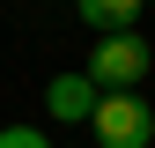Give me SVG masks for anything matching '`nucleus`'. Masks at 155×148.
I'll return each instance as SVG.
<instances>
[{
	"instance_id": "obj_5",
	"label": "nucleus",
	"mask_w": 155,
	"mask_h": 148,
	"mask_svg": "<svg viewBox=\"0 0 155 148\" xmlns=\"http://www.w3.org/2000/svg\"><path fill=\"white\" fill-rule=\"evenodd\" d=\"M0 148H52L37 126H0Z\"/></svg>"
},
{
	"instance_id": "obj_1",
	"label": "nucleus",
	"mask_w": 155,
	"mask_h": 148,
	"mask_svg": "<svg viewBox=\"0 0 155 148\" xmlns=\"http://www.w3.org/2000/svg\"><path fill=\"white\" fill-rule=\"evenodd\" d=\"M81 74L104 89V96H111V89H140L148 74H155V52H148L140 30H111V37L89 45V67H81Z\"/></svg>"
},
{
	"instance_id": "obj_2",
	"label": "nucleus",
	"mask_w": 155,
	"mask_h": 148,
	"mask_svg": "<svg viewBox=\"0 0 155 148\" xmlns=\"http://www.w3.org/2000/svg\"><path fill=\"white\" fill-rule=\"evenodd\" d=\"M89 126H96L104 148H148L155 141V104L140 96V89H111V96H96Z\"/></svg>"
},
{
	"instance_id": "obj_3",
	"label": "nucleus",
	"mask_w": 155,
	"mask_h": 148,
	"mask_svg": "<svg viewBox=\"0 0 155 148\" xmlns=\"http://www.w3.org/2000/svg\"><path fill=\"white\" fill-rule=\"evenodd\" d=\"M96 96H104V89H96L89 74H81V67H74V74H52V82H45V111H52L59 126H89Z\"/></svg>"
},
{
	"instance_id": "obj_4",
	"label": "nucleus",
	"mask_w": 155,
	"mask_h": 148,
	"mask_svg": "<svg viewBox=\"0 0 155 148\" xmlns=\"http://www.w3.org/2000/svg\"><path fill=\"white\" fill-rule=\"evenodd\" d=\"M74 8H81V22H89L96 37H111V30H133V22H140L148 0H74Z\"/></svg>"
}]
</instances>
